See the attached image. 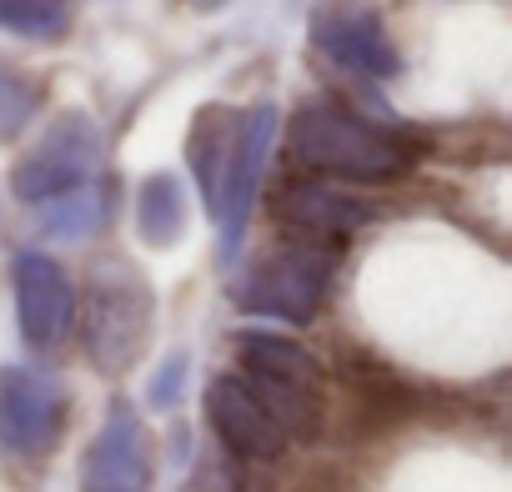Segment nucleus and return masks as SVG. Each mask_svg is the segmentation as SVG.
I'll return each mask as SVG.
<instances>
[{"label":"nucleus","mask_w":512,"mask_h":492,"mask_svg":"<svg viewBox=\"0 0 512 492\" xmlns=\"http://www.w3.org/2000/svg\"><path fill=\"white\" fill-rule=\"evenodd\" d=\"M287 146H292L297 166L342 176V181H392L412 161V146L397 131H387L337 101H307L292 116Z\"/></svg>","instance_id":"1"},{"label":"nucleus","mask_w":512,"mask_h":492,"mask_svg":"<svg viewBox=\"0 0 512 492\" xmlns=\"http://www.w3.org/2000/svg\"><path fill=\"white\" fill-rule=\"evenodd\" d=\"M156 322V297L151 287L126 267V262H101L86 287V312H81V347L86 357L121 377L126 367L141 362Z\"/></svg>","instance_id":"2"},{"label":"nucleus","mask_w":512,"mask_h":492,"mask_svg":"<svg viewBox=\"0 0 512 492\" xmlns=\"http://www.w3.org/2000/svg\"><path fill=\"white\" fill-rule=\"evenodd\" d=\"M332 272H337V252L327 241H312V236H297L277 252H267L256 262L236 287H231V302L241 312H256V317H272V322H312L317 307L327 302V287H332Z\"/></svg>","instance_id":"3"},{"label":"nucleus","mask_w":512,"mask_h":492,"mask_svg":"<svg viewBox=\"0 0 512 492\" xmlns=\"http://www.w3.org/2000/svg\"><path fill=\"white\" fill-rule=\"evenodd\" d=\"M236 352L246 367V387L267 402V412L297 432V437H317L322 427V367L307 347H297L292 337L277 332H236Z\"/></svg>","instance_id":"4"},{"label":"nucleus","mask_w":512,"mask_h":492,"mask_svg":"<svg viewBox=\"0 0 512 492\" xmlns=\"http://www.w3.org/2000/svg\"><path fill=\"white\" fill-rule=\"evenodd\" d=\"M307 36L347 76L392 81L402 71L397 46L387 36V21L372 0H317L312 16H307Z\"/></svg>","instance_id":"5"},{"label":"nucleus","mask_w":512,"mask_h":492,"mask_svg":"<svg viewBox=\"0 0 512 492\" xmlns=\"http://www.w3.org/2000/svg\"><path fill=\"white\" fill-rule=\"evenodd\" d=\"M96 156H101V131L91 126V116L71 111L61 116L11 171V191L26 201V206H41L81 181H91L96 171Z\"/></svg>","instance_id":"6"},{"label":"nucleus","mask_w":512,"mask_h":492,"mask_svg":"<svg viewBox=\"0 0 512 492\" xmlns=\"http://www.w3.org/2000/svg\"><path fill=\"white\" fill-rule=\"evenodd\" d=\"M81 492H156V452L141 412L116 397L81 457Z\"/></svg>","instance_id":"7"},{"label":"nucleus","mask_w":512,"mask_h":492,"mask_svg":"<svg viewBox=\"0 0 512 492\" xmlns=\"http://www.w3.org/2000/svg\"><path fill=\"white\" fill-rule=\"evenodd\" d=\"M66 432V392L36 367H0V447L41 457Z\"/></svg>","instance_id":"8"},{"label":"nucleus","mask_w":512,"mask_h":492,"mask_svg":"<svg viewBox=\"0 0 512 492\" xmlns=\"http://www.w3.org/2000/svg\"><path fill=\"white\" fill-rule=\"evenodd\" d=\"M16 317H21L26 347H36V352H51L71 337L76 287H71V277L56 257H46V252L16 257Z\"/></svg>","instance_id":"9"},{"label":"nucleus","mask_w":512,"mask_h":492,"mask_svg":"<svg viewBox=\"0 0 512 492\" xmlns=\"http://www.w3.org/2000/svg\"><path fill=\"white\" fill-rule=\"evenodd\" d=\"M272 141H277V106L267 101V106L241 116V141H236V156H231V171H226V186H221V206H216L221 262H231L236 246H241L251 201H256V191H262V171L272 161Z\"/></svg>","instance_id":"10"},{"label":"nucleus","mask_w":512,"mask_h":492,"mask_svg":"<svg viewBox=\"0 0 512 492\" xmlns=\"http://www.w3.org/2000/svg\"><path fill=\"white\" fill-rule=\"evenodd\" d=\"M206 417L216 427V437L256 462H272L287 447V427L267 412V402L246 387V377H216L206 387Z\"/></svg>","instance_id":"11"},{"label":"nucleus","mask_w":512,"mask_h":492,"mask_svg":"<svg viewBox=\"0 0 512 492\" xmlns=\"http://www.w3.org/2000/svg\"><path fill=\"white\" fill-rule=\"evenodd\" d=\"M272 211H277L282 226H292L297 236H312V241H322V236H352V231H362L372 221V206L367 201H357L347 191H332L322 181H287L277 191Z\"/></svg>","instance_id":"12"},{"label":"nucleus","mask_w":512,"mask_h":492,"mask_svg":"<svg viewBox=\"0 0 512 492\" xmlns=\"http://www.w3.org/2000/svg\"><path fill=\"white\" fill-rule=\"evenodd\" d=\"M236 141H241V116L226 111V106H206V111L196 116V126H191L186 156H191V171H196V186H201V201H206L211 216H216V206H221V186H226Z\"/></svg>","instance_id":"13"},{"label":"nucleus","mask_w":512,"mask_h":492,"mask_svg":"<svg viewBox=\"0 0 512 492\" xmlns=\"http://www.w3.org/2000/svg\"><path fill=\"white\" fill-rule=\"evenodd\" d=\"M36 211H41V231H46V236L86 241V236H96V231L106 226V216H111V186L91 176V181H81V186H71V191H61V196H51V201H41Z\"/></svg>","instance_id":"14"},{"label":"nucleus","mask_w":512,"mask_h":492,"mask_svg":"<svg viewBox=\"0 0 512 492\" xmlns=\"http://www.w3.org/2000/svg\"><path fill=\"white\" fill-rule=\"evenodd\" d=\"M136 226L151 246H171L186 226V191L171 171H156L141 181V201H136Z\"/></svg>","instance_id":"15"},{"label":"nucleus","mask_w":512,"mask_h":492,"mask_svg":"<svg viewBox=\"0 0 512 492\" xmlns=\"http://www.w3.org/2000/svg\"><path fill=\"white\" fill-rule=\"evenodd\" d=\"M0 26L31 41H56L66 31V6L61 0H0Z\"/></svg>","instance_id":"16"},{"label":"nucleus","mask_w":512,"mask_h":492,"mask_svg":"<svg viewBox=\"0 0 512 492\" xmlns=\"http://www.w3.org/2000/svg\"><path fill=\"white\" fill-rule=\"evenodd\" d=\"M36 86L26 81V76H16L11 66H0V146L6 141H16L26 126H31V116H36Z\"/></svg>","instance_id":"17"},{"label":"nucleus","mask_w":512,"mask_h":492,"mask_svg":"<svg viewBox=\"0 0 512 492\" xmlns=\"http://www.w3.org/2000/svg\"><path fill=\"white\" fill-rule=\"evenodd\" d=\"M181 377H186V357H171V362L156 367V377H151V407L156 412L181 402Z\"/></svg>","instance_id":"18"},{"label":"nucleus","mask_w":512,"mask_h":492,"mask_svg":"<svg viewBox=\"0 0 512 492\" xmlns=\"http://www.w3.org/2000/svg\"><path fill=\"white\" fill-rule=\"evenodd\" d=\"M191 11H221V6H231V0H186Z\"/></svg>","instance_id":"19"}]
</instances>
